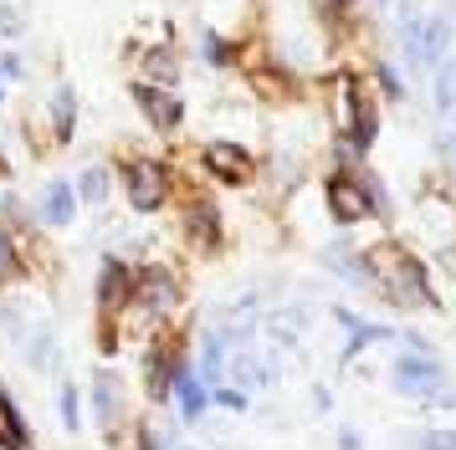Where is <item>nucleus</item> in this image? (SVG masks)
I'll return each mask as SVG.
<instances>
[{
  "mask_svg": "<svg viewBox=\"0 0 456 450\" xmlns=\"http://www.w3.org/2000/svg\"><path fill=\"white\" fill-rule=\"evenodd\" d=\"M364 271H374V277H379V286L390 292L395 302H411V307L431 302V286H426L420 261H415V256H405V251H395V245H374Z\"/></svg>",
  "mask_w": 456,
  "mask_h": 450,
  "instance_id": "nucleus-1",
  "label": "nucleus"
},
{
  "mask_svg": "<svg viewBox=\"0 0 456 450\" xmlns=\"http://www.w3.org/2000/svg\"><path fill=\"white\" fill-rule=\"evenodd\" d=\"M395 389L400 394H411L420 405H456V394L446 389V374L436 364L431 353H405V358H395Z\"/></svg>",
  "mask_w": 456,
  "mask_h": 450,
  "instance_id": "nucleus-2",
  "label": "nucleus"
},
{
  "mask_svg": "<svg viewBox=\"0 0 456 450\" xmlns=\"http://www.w3.org/2000/svg\"><path fill=\"white\" fill-rule=\"evenodd\" d=\"M124 189H128V200H134V210H159V205H165V195H169L165 164L128 159L124 164Z\"/></svg>",
  "mask_w": 456,
  "mask_h": 450,
  "instance_id": "nucleus-3",
  "label": "nucleus"
},
{
  "mask_svg": "<svg viewBox=\"0 0 456 450\" xmlns=\"http://www.w3.org/2000/svg\"><path fill=\"white\" fill-rule=\"evenodd\" d=\"M329 210H333V221H364V215H374V195L364 189V184L354 180V174H333L329 184Z\"/></svg>",
  "mask_w": 456,
  "mask_h": 450,
  "instance_id": "nucleus-4",
  "label": "nucleus"
},
{
  "mask_svg": "<svg viewBox=\"0 0 456 450\" xmlns=\"http://www.w3.org/2000/svg\"><path fill=\"white\" fill-rule=\"evenodd\" d=\"M338 92H344V123H349V154H359L374 139V108L364 102V87L354 77L338 82Z\"/></svg>",
  "mask_w": 456,
  "mask_h": 450,
  "instance_id": "nucleus-5",
  "label": "nucleus"
},
{
  "mask_svg": "<svg viewBox=\"0 0 456 450\" xmlns=\"http://www.w3.org/2000/svg\"><path fill=\"white\" fill-rule=\"evenodd\" d=\"M446 41H452L446 20H426V26H420V20H405V52H411V61H420V67H431Z\"/></svg>",
  "mask_w": 456,
  "mask_h": 450,
  "instance_id": "nucleus-6",
  "label": "nucleus"
},
{
  "mask_svg": "<svg viewBox=\"0 0 456 450\" xmlns=\"http://www.w3.org/2000/svg\"><path fill=\"white\" fill-rule=\"evenodd\" d=\"M134 297H139L149 312H169V307L180 302V282H175V271L154 266V271H144V277L134 282Z\"/></svg>",
  "mask_w": 456,
  "mask_h": 450,
  "instance_id": "nucleus-7",
  "label": "nucleus"
},
{
  "mask_svg": "<svg viewBox=\"0 0 456 450\" xmlns=\"http://www.w3.org/2000/svg\"><path fill=\"white\" fill-rule=\"evenodd\" d=\"M134 102L149 113V123H154V128H175V123H180V98H169L165 87H149V82H139V87H134Z\"/></svg>",
  "mask_w": 456,
  "mask_h": 450,
  "instance_id": "nucleus-8",
  "label": "nucleus"
},
{
  "mask_svg": "<svg viewBox=\"0 0 456 450\" xmlns=\"http://www.w3.org/2000/svg\"><path fill=\"white\" fill-rule=\"evenodd\" d=\"M206 164H210V174H221V180H231V184H241L251 174V154L236 149V143H210Z\"/></svg>",
  "mask_w": 456,
  "mask_h": 450,
  "instance_id": "nucleus-9",
  "label": "nucleus"
},
{
  "mask_svg": "<svg viewBox=\"0 0 456 450\" xmlns=\"http://www.w3.org/2000/svg\"><path fill=\"white\" fill-rule=\"evenodd\" d=\"M93 414H98V425L103 430H118V414H124V389L113 374H98L93 379Z\"/></svg>",
  "mask_w": 456,
  "mask_h": 450,
  "instance_id": "nucleus-10",
  "label": "nucleus"
},
{
  "mask_svg": "<svg viewBox=\"0 0 456 450\" xmlns=\"http://www.w3.org/2000/svg\"><path fill=\"white\" fill-rule=\"evenodd\" d=\"M128 297H134V277H128L118 261H108V266H103V282H98V302L113 312V307H124Z\"/></svg>",
  "mask_w": 456,
  "mask_h": 450,
  "instance_id": "nucleus-11",
  "label": "nucleus"
},
{
  "mask_svg": "<svg viewBox=\"0 0 456 450\" xmlns=\"http://www.w3.org/2000/svg\"><path fill=\"white\" fill-rule=\"evenodd\" d=\"M169 384H175V394H180V409H185L190 420H200V414H206V389H200V379H195L190 368L175 364V379H169Z\"/></svg>",
  "mask_w": 456,
  "mask_h": 450,
  "instance_id": "nucleus-12",
  "label": "nucleus"
},
{
  "mask_svg": "<svg viewBox=\"0 0 456 450\" xmlns=\"http://www.w3.org/2000/svg\"><path fill=\"white\" fill-rule=\"evenodd\" d=\"M26 425H21V409L11 405L5 394H0V450H26Z\"/></svg>",
  "mask_w": 456,
  "mask_h": 450,
  "instance_id": "nucleus-13",
  "label": "nucleus"
},
{
  "mask_svg": "<svg viewBox=\"0 0 456 450\" xmlns=\"http://www.w3.org/2000/svg\"><path fill=\"white\" fill-rule=\"evenodd\" d=\"M72 189L67 184H46V195H42V221H52V225H67L72 221Z\"/></svg>",
  "mask_w": 456,
  "mask_h": 450,
  "instance_id": "nucleus-14",
  "label": "nucleus"
},
{
  "mask_svg": "<svg viewBox=\"0 0 456 450\" xmlns=\"http://www.w3.org/2000/svg\"><path fill=\"white\" fill-rule=\"evenodd\" d=\"M185 230H190L195 245H210L216 241V210H210V205H195V210L185 215Z\"/></svg>",
  "mask_w": 456,
  "mask_h": 450,
  "instance_id": "nucleus-15",
  "label": "nucleus"
},
{
  "mask_svg": "<svg viewBox=\"0 0 456 450\" xmlns=\"http://www.w3.org/2000/svg\"><path fill=\"white\" fill-rule=\"evenodd\" d=\"M169 379H175V364H169V353L159 348V353L149 358V394H154V399H165V394H169Z\"/></svg>",
  "mask_w": 456,
  "mask_h": 450,
  "instance_id": "nucleus-16",
  "label": "nucleus"
},
{
  "mask_svg": "<svg viewBox=\"0 0 456 450\" xmlns=\"http://www.w3.org/2000/svg\"><path fill=\"white\" fill-rule=\"evenodd\" d=\"M200 368H206V379H221V368H226V343L210 333L206 348H200Z\"/></svg>",
  "mask_w": 456,
  "mask_h": 450,
  "instance_id": "nucleus-17",
  "label": "nucleus"
},
{
  "mask_svg": "<svg viewBox=\"0 0 456 450\" xmlns=\"http://www.w3.org/2000/svg\"><path fill=\"white\" fill-rule=\"evenodd\" d=\"M72 108H77V102H72V92H57V98H52V123H57V139H67V133H72Z\"/></svg>",
  "mask_w": 456,
  "mask_h": 450,
  "instance_id": "nucleus-18",
  "label": "nucleus"
},
{
  "mask_svg": "<svg viewBox=\"0 0 456 450\" xmlns=\"http://www.w3.org/2000/svg\"><path fill=\"white\" fill-rule=\"evenodd\" d=\"M415 450H456V430H426L411 440Z\"/></svg>",
  "mask_w": 456,
  "mask_h": 450,
  "instance_id": "nucleus-19",
  "label": "nucleus"
},
{
  "mask_svg": "<svg viewBox=\"0 0 456 450\" xmlns=\"http://www.w3.org/2000/svg\"><path fill=\"white\" fill-rule=\"evenodd\" d=\"M77 189H83V200H93V205H98V200L108 195V169H87Z\"/></svg>",
  "mask_w": 456,
  "mask_h": 450,
  "instance_id": "nucleus-20",
  "label": "nucleus"
},
{
  "mask_svg": "<svg viewBox=\"0 0 456 450\" xmlns=\"http://www.w3.org/2000/svg\"><path fill=\"white\" fill-rule=\"evenodd\" d=\"M77 420H83V394L67 384V389H62V425H67V430H77Z\"/></svg>",
  "mask_w": 456,
  "mask_h": 450,
  "instance_id": "nucleus-21",
  "label": "nucleus"
},
{
  "mask_svg": "<svg viewBox=\"0 0 456 450\" xmlns=\"http://www.w3.org/2000/svg\"><path fill=\"white\" fill-rule=\"evenodd\" d=\"M16 266H21L16 245H11V236H0V277H16Z\"/></svg>",
  "mask_w": 456,
  "mask_h": 450,
  "instance_id": "nucleus-22",
  "label": "nucleus"
},
{
  "mask_svg": "<svg viewBox=\"0 0 456 450\" xmlns=\"http://www.w3.org/2000/svg\"><path fill=\"white\" fill-rule=\"evenodd\" d=\"M31 358H37V364H57V343H52V338H46V333H42V338H37V343H31Z\"/></svg>",
  "mask_w": 456,
  "mask_h": 450,
  "instance_id": "nucleus-23",
  "label": "nucleus"
},
{
  "mask_svg": "<svg viewBox=\"0 0 456 450\" xmlns=\"http://www.w3.org/2000/svg\"><path fill=\"white\" fill-rule=\"evenodd\" d=\"M206 57H210V61H231V46H226L221 36H206Z\"/></svg>",
  "mask_w": 456,
  "mask_h": 450,
  "instance_id": "nucleus-24",
  "label": "nucleus"
},
{
  "mask_svg": "<svg viewBox=\"0 0 456 450\" xmlns=\"http://www.w3.org/2000/svg\"><path fill=\"white\" fill-rule=\"evenodd\" d=\"M169 67H175V61H169V52H154V57H149V72H154V77H175Z\"/></svg>",
  "mask_w": 456,
  "mask_h": 450,
  "instance_id": "nucleus-25",
  "label": "nucleus"
},
{
  "mask_svg": "<svg viewBox=\"0 0 456 450\" xmlns=\"http://www.w3.org/2000/svg\"><path fill=\"white\" fill-rule=\"evenodd\" d=\"M338 446H344V450H364V440H359L354 430H338Z\"/></svg>",
  "mask_w": 456,
  "mask_h": 450,
  "instance_id": "nucleus-26",
  "label": "nucleus"
},
{
  "mask_svg": "<svg viewBox=\"0 0 456 450\" xmlns=\"http://www.w3.org/2000/svg\"><path fill=\"white\" fill-rule=\"evenodd\" d=\"M139 450H159V440H154L149 430H139Z\"/></svg>",
  "mask_w": 456,
  "mask_h": 450,
  "instance_id": "nucleus-27",
  "label": "nucleus"
},
{
  "mask_svg": "<svg viewBox=\"0 0 456 450\" xmlns=\"http://www.w3.org/2000/svg\"><path fill=\"white\" fill-rule=\"evenodd\" d=\"M349 5H354V0H338V11H349Z\"/></svg>",
  "mask_w": 456,
  "mask_h": 450,
  "instance_id": "nucleus-28",
  "label": "nucleus"
}]
</instances>
